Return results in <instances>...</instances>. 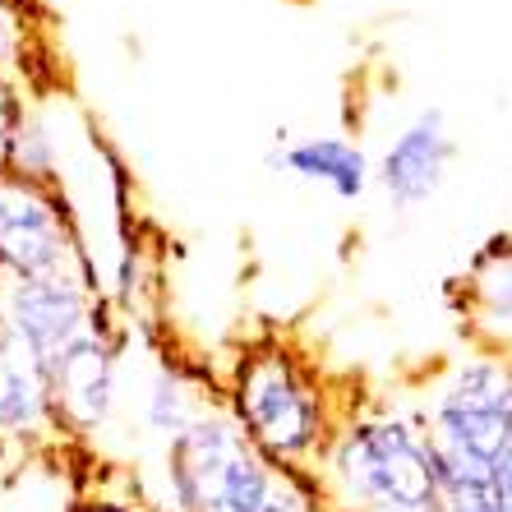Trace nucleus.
<instances>
[{
	"label": "nucleus",
	"instance_id": "nucleus-17",
	"mask_svg": "<svg viewBox=\"0 0 512 512\" xmlns=\"http://www.w3.org/2000/svg\"><path fill=\"white\" fill-rule=\"evenodd\" d=\"M70 512H157L148 499H134V494H111V489H93V494H79Z\"/></svg>",
	"mask_w": 512,
	"mask_h": 512
},
{
	"label": "nucleus",
	"instance_id": "nucleus-18",
	"mask_svg": "<svg viewBox=\"0 0 512 512\" xmlns=\"http://www.w3.org/2000/svg\"><path fill=\"white\" fill-rule=\"evenodd\" d=\"M19 462V457L10 453V448H5V443H0V485H5V476H10V466Z\"/></svg>",
	"mask_w": 512,
	"mask_h": 512
},
{
	"label": "nucleus",
	"instance_id": "nucleus-4",
	"mask_svg": "<svg viewBox=\"0 0 512 512\" xmlns=\"http://www.w3.org/2000/svg\"><path fill=\"white\" fill-rule=\"evenodd\" d=\"M277 485L282 466L254 448L227 406H213L162 448L157 512H268Z\"/></svg>",
	"mask_w": 512,
	"mask_h": 512
},
{
	"label": "nucleus",
	"instance_id": "nucleus-15",
	"mask_svg": "<svg viewBox=\"0 0 512 512\" xmlns=\"http://www.w3.org/2000/svg\"><path fill=\"white\" fill-rule=\"evenodd\" d=\"M24 97H19V84L0 74V176L10 171V143H14V130L24 120Z\"/></svg>",
	"mask_w": 512,
	"mask_h": 512
},
{
	"label": "nucleus",
	"instance_id": "nucleus-2",
	"mask_svg": "<svg viewBox=\"0 0 512 512\" xmlns=\"http://www.w3.org/2000/svg\"><path fill=\"white\" fill-rule=\"evenodd\" d=\"M250 443L282 471H314L328 453L346 406L328 393L310 356L282 337L250 342L231 365L222 397Z\"/></svg>",
	"mask_w": 512,
	"mask_h": 512
},
{
	"label": "nucleus",
	"instance_id": "nucleus-9",
	"mask_svg": "<svg viewBox=\"0 0 512 512\" xmlns=\"http://www.w3.org/2000/svg\"><path fill=\"white\" fill-rule=\"evenodd\" d=\"M0 443H5L14 457L70 448L56 429V411H51L42 365H37L33 351L10 333L5 319H0Z\"/></svg>",
	"mask_w": 512,
	"mask_h": 512
},
{
	"label": "nucleus",
	"instance_id": "nucleus-7",
	"mask_svg": "<svg viewBox=\"0 0 512 512\" xmlns=\"http://www.w3.org/2000/svg\"><path fill=\"white\" fill-rule=\"evenodd\" d=\"M102 314H107V305L97 296L93 273L10 282V296H5V323L33 351L37 365H47L60 346H70L79 333H88Z\"/></svg>",
	"mask_w": 512,
	"mask_h": 512
},
{
	"label": "nucleus",
	"instance_id": "nucleus-1",
	"mask_svg": "<svg viewBox=\"0 0 512 512\" xmlns=\"http://www.w3.org/2000/svg\"><path fill=\"white\" fill-rule=\"evenodd\" d=\"M314 480L333 512H429L443 503L420 406H346Z\"/></svg>",
	"mask_w": 512,
	"mask_h": 512
},
{
	"label": "nucleus",
	"instance_id": "nucleus-13",
	"mask_svg": "<svg viewBox=\"0 0 512 512\" xmlns=\"http://www.w3.org/2000/svg\"><path fill=\"white\" fill-rule=\"evenodd\" d=\"M56 171H60V148H56V134L51 125L42 120V111L28 107L19 130H14L10 143V171L5 176H19V180H37V185H56Z\"/></svg>",
	"mask_w": 512,
	"mask_h": 512
},
{
	"label": "nucleus",
	"instance_id": "nucleus-14",
	"mask_svg": "<svg viewBox=\"0 0 512 512\" xmlns=\"http://www.w3.org/2000/svg\"><path fill=\"white\" fill-rule=\"evenodd\" d=\"M268 512H333L323 499L314 471H282V485H277Z\"/></svg>",
	"mask_w": 512,
	"mask_h": 512
},
{
	"label": "nucleus",
	"instance_id": "nucleus-19",
	"mask_svg": "<svg viewBox=\"0 0 512 512\" xmlns=\"http://www.w3.org/2000/svg\"><path fill=\"white\" fill-rule=\"evenodd\" d=\"M429 512H443V503H439V508H429Z\"/></svg>",
	"mask_w": 512,
	"mask_h": 512
},
{
	"label": "nucleus",
	"instance_id": "nucleus-5",
	"mask_svg": "<svg viewBox=\"0 0 512 512\" xmlns=\"http://www.w3.org/2000/svg\"><path fill=\"white\" fill-rule=\"evenodd\" d=\"M60 273H93L65 194L56 185L0 176V277L33 282Z\"/></svg>",
	"mask_w": 512,
	"mask_h": 512
},
{
	"label": "nucleus",
	"instance_id": "nucleus-12",
	"mask_svg": "<svg viewBox=\"0 0 512 512\" xmlns=\"http://www.w3.org/2000/svg\"><path fill=\"white\" fill-rule=\"evenodd\" d=\"M213 406H222V402H217L213 393H203V383L194 379L185 365L162 356L153 379H148L143 406H139L143 434H153V439H162V448H171V443H176L199 416H208Z\"/></svg>",
	"mask_w": 512,
	"mask_h": 512
},
{
	"label": "nucleus",
	"instance_id": "nucleus-6",
	"mask_svg": "<svg viewBox=\"0 0 512 512\" xmlns=\"http://www.w3.org/2000/svg\"><path fill=\"white\" fill-rule=\"evenodd\" d=\"M120 351H125V337L102 314L88 333H79L70 346H60L42 365L56 429L65 443L97 439L111 425L120 406Z\"/></svg>",
	"mask_w": 512,
	"mask_h": 512
},
{
	"label": "nucleus",
	"instance_id": "nucleus-10",
	"mask_svg": "<svg viewBox=\"0 0 512 512\" xmlns=\"http://www.w3.org/2000/svg\"><path fill=\"white\" fill-rule=\"evenodd\" d=\"M268 167L305 180V185H319L337 203H360L370 194L379 162H370L365 143H356L351 134H300V139L277 134Z\"/></svg>",
	"mask_w": 512,
	"mask_h": 512
},
{
	"label": "nucleus",
	"instance_id": "nucleus-8",
	"mask_svg": "<svg viewBox=\"0 0 512 512\" xmlns=\"http://www.w3.org/2000/svg\"><path fill=\"white\" fill-rule=\"evenodd\" d=\"M453 162H457V139H453V125H448V111L420 107L388 139L374 180H379L383 199L393 203V213H416L420 203H429L443 190Z\"/></svg>",
	"mask_w": 512,
	"mask_h": 512
},
{
	"label": "nucleus",
	"instance_id": "nucleus-3",
	"mask_svg": "<svg viewBox=\"0 0 512 512\" xmlns=\"http://www.w3.org/2000/svg\"><path fill=\"white\" fill-rule=\"evenodd\" d=\"M443 489H476L512 448V360L471 346L448 360L420 397Z\"/></svg>",
	"mask_w": 512,
	"mask_h": 512
},
{
	"label": "nucleus",
	"instance_id": "nucleus-16",
	"mask_svg": "<svg viewBox=\"0 0 512 512\" xmlns=\"http://www.w3.org/2000/svg\"><path fill=\"white\" fill-rule=\"evenodd\" d=\"M24 56V19L10 0H0V74L14 79V60Z\"/></svg>",
	"mask_w": 512,
	"mask_h": 512
},
{
	"label": "nucleus",
	"instance_id": "nucleus-11",
	"mask_svg": "<svg viewBox=\"0 0 512 512\" xmlns=\"http://www.w3.org/2000/svg\"><path fill=\"white\" fill-rule=\"evenodd\" d=\"M462 314L476 346L512 360V231L494 236L462 277Z\"/></svg>",
	"mask_w": 512,
	"mask_h": 512
}]
</instances>
